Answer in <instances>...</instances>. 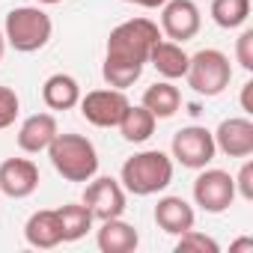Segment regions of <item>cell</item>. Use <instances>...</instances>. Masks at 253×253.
Returning <instances> with one entry per match:
<instances>
[{"label":"cell","mask_w":253,"mask_h":253,"mask_svg":"<svg viewBox=\"0 0 253 253\" xmlns=\"http://www.w3.org/2000/svg\"><path fill=\"white\" fill-rule=\"evenodd\" d=\"M158 39H161V30L149 18H128L119 27H113L107 36V54L101 66L107 86L128 89L143 75V66L149 63V51Z\"/></svg>","instance_id":"obj_1"},{"label":"cell","mask_w":253,"mask_h":253,"mask_svg":"<svg viewBox=\"0 0 253 253\" xmlns=\"http://www.w3.org/2000/svg\"><path fill=\"white\" fill-rule=\"evenodd\" d=\"M122 188L134 194V197H152L161 194L170 182H173V158L161 149H146L131 155L128 161L122 164L119 173Z\"/></svg>","instance_id":"obj_2"},{"label":"cell","mask_w":253,"mask_h":253,"mask_svg":"<svg viewBox=\"0 0 253 253\" xmlns=\"http://www.w3.org/2000/svg\"><path fill=\"white\" fill-rule=\"evenodd\" d=\"M48 158L66 182H89L98 173V152L84 134H57L48 146Z\"/></svg>","instance_id":"obj_3"},{"label":"cell","mask_w":253,"mask_h":253,"mask_svg":"<svg viewBox=\"0 0 253 253\" xmlns=\"http://www.w3.org/2000/svg\"><path fill=\"white\" fill-rule=\"evenodd\" d=\"M51 33H54L51 15L42 12L39 6H15L6 15V27H3L6 45H12L21 54L42 51L51 42Z\"/></svg>","instance_id":"obj_4"},{"label":"cell","mask_w":253,"mask_h":253,"mask_svg":"<svg viewBox=\"0 0 253 253\" xmlns=\"http://www.w3.org/2000/svg\"><path fill=\"white\" fill-rule=\"evenodd\" d=\"M188 86L197 92V95H206V98H214L220 95L229 81H232V66H229V57L217 48H203L197 51L194 57H188Z\"/></svg>","instance_id":"obj_5"},{"label":"cell","mask_w":253,"mask_h":253,"mask_svg":"<svg viewBox=\"0 0 253 253\" xmlns=\"http://www.w3.org/2000/svg\"><path fill=\"white\" fill-rule=\"evenodd\" d=\"M170 149H173V158H176L182 167H188V170H203V167H209V164L214 161V152H217L214 134H211L209 128H203V125H188V128H179V131L173 134Z\"/></svg>","instance_id":"obj_6"},{"label":"cell","mask_w":253,"mask_h":253,"mask_svg":"<svg viewBox=\"0 0 253 253\" xmlns=\"http://www.w3.org/2000/svg\"><path fill=\"white\" fill-rule=\"evenodd\" d=\"M81 113L89 125H95V128H113V125H119L125 107H128L131 101L125 98V89H92L86 95H81Z\"/></svg>","instance_id":"obj_7"},{"label":"cell","mask_w":253,"mask_h":253,"mask_svg":"<svg viewBox=\"0 0 253 253\" xmlns=\"http://www.w3.org/2000/svg\"><path fill=\"white\" fill-rule=\"evenodd\" d=\"M194 200L203 211L220 214L232 206L235 200V182L226 170H206L194 179Z\"/></svg>","instance_id":"obj_8"},{"label":"cell","mask_w":253,"mask_h":253,"mask_svg":"<svg viewBox=\"0 0 253 253\" xmlns=\"http://www.w3.org/2000/svg\"><path fill=\"white\" fill-rule=\"evenodd\" d=\"M84 206L89 209L92 220H110V217H122L125 211V188L122 182L110 179V176H92L86 191H84Z\"/></svg>","instance_id":"obj_9"},{"label":"cell","mask_w":253,"mask_h":253,"mask_svg":"<svg viewBox=\"0 0 253 253\" xmlns=\"http://www.w3.org/2000/svg\"><path fill=\"white\" fill-rule=\"evenodd\" d=\"M203 15L194 0H167L161 6V30L167 33L170 42H188L200 33Z\"/></svg>","instance_id":"obj_10"},{"label":"cell","mask_w":253,"mask_h":253,"mask_svg":"<svg viewBox=\"0 0 253 253\" xmlns=\"http://www.w3.org/2000/svg\"><path fill=\"white\" fill-rule=\"evenodd\" d=\"M39 188V167L30 158H6L0 164V194L24 200Z\"/></svg>","instance_id":"obj_11"},{"label":"cell","mask_w":253,"mask_h":253,"mask_svg":"<svg viewBox=\"0 0 253 253\" xmlns=\"http://www.w3.org/2000/svg\"><path fill=\"white\" fill-rule=\"evenodd\" d=\"M214 146L229 158H247L253 155V122L247 116H229L217 125Z\"/></svg>","instance_id":"obj_12"},{"label":"cell","mask_w":253,"mask_h":253,"mask_svg":"<svg viewBox=\"0 0 253 253\" xmlns=\"http://www.w3.org/2000/svg\"><path fill=\"white\" fill-rule=\"evenodd\" d=\"M60 134L57 128V119L51 113H33L21 122V128H18V146L30 155H39L51 146V140Z\"/></svg>","instance_id":"obj_13"},{"label":"cell","mask_w":253,"mask_h":253,"mask_svg":"<svg viewBox=\"0 0 253 253\" xmlns=\"http://www.w3.org/2000/svg\"><path fill=\"white\" fill-rule=\"evenodd\" d=\"M24 238L30 247L36 250H51L63 241V226H60V214L57 209H42L33 211L30 220L24 223Z\"/></svg>","instance_id":"obj_14"},{"label":"cell","mask_w":253,"mask_h":253,"mask_svg":"<svg viewBox=\"0 0 253 253\" xmlns=\"http://www.w3.org/2000/svg\"><path fill=\"white\" fill-rule=\"evenodd\" d=\"M194 220H197V214H194L191 203L182 197H161L155 206V223L167 235H182L185 229L194 226Z\"/></svg>","instance_id":"obj_15"},{"label":"cell","mask_w":253,"mask_h":253,"mask_svg":"<svg viewBox=\"0 0 253 253\" xmlns=\"http://www.w3.org/2000/svg\"><path fill=\"white\" fill-rule=\"evenodd\" d=\"M95 241H98L101 253H134L137 244H140V235L122 217H110V220H101V229H98Z\"/></svg>","instance_id":"obj_16"},{"label":"cell","mask_w":253,"mask_h":253,"mask_svg":"<svg viewBox=\"0 0 253 253\" xmlns=\"http://www.w3.org/2000/svg\"><path fill=\"white\" fill-rule=\"evenodd\" d=\"M149 63L155 66V72L164 78V81H176V78H185L188 72V54L179 42H170V39H158L149 51Z\"/></svg>","instance_id":"obj_17"},{"label":"cell","mask_w":253,"mask_h":253,"mask_svg":"<svg viewBox=\"0 0 253 253\" xmlns=\"http://www.w3.org/2000/svg\"><path fill=\"white\" fill-rule=\"evenodd\" d=\"M42 101L51 107V110H72L78 101H81V84L72 78V75H51L42 86Z\"/></svg>","instance_id":"obj_18"},{"label":"cell","mask_w":253,"mask_h":253,"mask_svg":"<svg viewBox=\"0 0 253 253\" xmlns=\"http://www.w3.org/2000/svg\"><path fill=\"white\" fill-rule=\"evenodd\" d=\"M140 104H143L146 110H152L155 119H170V116H176L179 107H182V92H179V86H173L170 81H158V84L146 86Z\"/></svg>","instance_id":"obj_19"},{"label":"cell","mask_w":253,"mask_h":253,"mask_svg":"<svg viewBox=\"0 0 253 253\" xmlns=\"http://www.w3.org/2000/svg\"><path fill=\"white\" fill-rule=\"evenodd\" d=\"M155 122L158 119L152 116V110H146L143 104H128L116 128L122 131V137L128 143H146L155 134Z\"/></svg>","instance_id":"obj_20"},{"label":"cell","mask_w":253,"mask_h":253,"mask_svg":"<svg viewBox=\"0 0 253 253\" xmlns=\"http://www.w3.org/2000/svg\"><path fill=\"white\" fill-rule=\"evenodd\" d=\"M60 226H63V241H78L92 229V214L84 203H66L57 209Z\"/></svg>","instance_id":"obj_21"},{"label":"cell","mask_w":253,"mask_h":253,"mask_svg":"<svg viewBox=\"0 0 253 253\" xmlns=\"http://www.w3.org/2000/svg\"><path fill=\"white\" fill-rule=\"evenodd\" d=\"M250 18V0H211V21L223 30H235Z\"/></svg>","instance_id":"obj_22"},{"label":"cell","mask_w":253,"mask_h":253,"mask_svg":"<svg viewBox=\"0 0 253 253\" xmlns=\"http://www.w3.org/2000/svg\"><path fill=\"white\" fill-rule=\"evenodd\" d=\"M176 253H220V244L211 235H206V232H200V229L191 226V229H185L179 235Z\"/></svg>","instance_id":"obj_23"},{"label":"cell","mask_w":253,"mask_h":253,"mask_svg":"<svg viewBox=\"0 0 253 253\" xmlns=\"http://www.w3.org/2000/svg\"><path fill=\"white\" fill-rule=\"evenodd\" d=\"M21 113V98L12 86H0V131L9 128V125H15Z\"/></svg>","instance_id":"obj_24"},{"label":"cell","mask_w":253,"mask_h":253,"mask_svg":"<svg viewBox=\"0 0 253 253\" xmlns=\"http://www.w3.org/2000/svg\"><path fill=\"white\" fill-rule=\"evenodd\" d=\"M235 60L244 72H253V30H244L235 42Z\"/></svg>","instance_id":"obj_25"},{"label":"cell","mask_w":253,"mask_h":253,"mask_svg":"<svg viewBox=\"0 0 253 253\" xmlns=\"http://www.w3.org/2000/svg\"><path fill=\"white\" fill-rule=\"evenodd\" d=\"M232 182H235V194H241V200L250 203L253 200V161H244L238 176H232Z\"/></svg>","instance_id":"obj_26"},{"label":"cell","mask_w":253,"mask_h":253,"mask_svg":"<svg viewBox=\"0 0 253 253\" xmlns=\"http://www.w3.org/2000/svg\"><path fill=\"white\" fill-rule=\"evenodd\" d=\"M250 95H253V81H247L241 86V110L244 113H253V104H250Z\"/></svg>","instance_id":"obj_27"},{"label":"cell","mask_w":253,"mask_h":253,"mask_svg":"<svg viewBox=\"0 0 253 253\" xmlns=\"http://www.w3.org/2000/svg\"><path fill=\"white\" fill-rule=\"evenodd\" d=\"M229 250H232V253H238V250H250V253H253V238H238V241L229 244Z\"/></svg>","instance_id":"obj_28"},{"label":"cell","mask_w":253,"mask_h":253,"mask_svg":"<svg viewBox=\"0 0 253 253\" xmlns=\"http://www.w3.org/2000/svg\"><path fill=\"white\" fill-rule=\"evenodd\" d=\"M125 3H137V6H143V9H158V6L167 3V0H125Z\"/></svg>","instance_id":"obj_29"},{"label":"cell","mask_w":253,"mask_h":253,"mask_svg":"<svg viewBox=\"0 0 253 253\" xmlns=\"http://www.w3.org/2000/svg\"><path fill=\"white\" fill-rule=\"evenodd\" d=\"M3 54H6V36L0 33V60H3Z\"/></svg>","instance_id":"obj_30"},{"label":"cell","mask_w":253,"mask_h":253,"mask_svg":"<svg viewBox=\"0 0 253 253\" xmlns=\"http://www.w3.org/2000/svg\"><path fill=\"white\" fill-rule=\"evenodd\" d=\"M39 3H60V0H39Z\"/></svg>","instance_id":"obj_31"}]
</instances>
